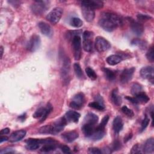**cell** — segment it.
I'll return each instance as SVG.
<instances>
[{"mask_svg":"<svg viewBox=\"0 0 154 154\" xmlns=\"http://www.w3.org/2000/svg\"><path fill=\"white\" fill-rule=\"evenodd\" d=\"M122 23V19L118 15L109 13L103 12L100 14L99 24L104 30L111 32L116 29Z\"/></svg>","mask_w":154,"mask_h":154,"instance_id":"1","label":"cell"},{"mask_svg":"<svg viewBox=\"0 0 154 154\" xmlns=\"http://www.w3.org/2000/svg\"><path fill=\"white\" fill-rule=\"evenodd\" d=\"M70 60L68 57H64L63 60V63L61 67V77L63 82L64 84H68L70 81Z\"/></svg>","mask_w":154,"mask_h":154,"instance_id":"2","label":"cell"},{"mask_svg":"<svg viewBox=\"0 0 154 154\" xmlns=\"http://www.w3.org/2000/svg\"><path fill=\"white\" fill-rule=\"evenodd\" d=\"M93 33L90 31H85L82 34V47L84 50L87 52H91L93 51Z\"/></svg>","mask_w":154,"mask_h":154,"instance_id":"3","label":"cell"},{"mask_svg":"<svg viewBox=\"0 0 154 154\" xmlns=\"http://www.w3.org/2000/svg\"><path fill=\"white\" fill-rule=\"evenodd\" d=\"M73 55L75 60H79L81 58V38L79 35H75L72 38Z\"/></svg>","mask_w":154,"mask_h":154,"instance_id":"4","label":"cell"},{"mask_svg":"<svg viewBox=\"0 0 154 154\" xmlns=\"http://www.w3.org/2000/svg\"><path fill=\"white\" fill-rule=\"evenodd\" d=\"M52 110V107L50 103H48L46 107H40L37 109L33 114V117L35 119L40 118V122H43L47 118L48 115Z\"/></svg>","mask_w":154,"mask_h":154,"instance_id":"5","label":"cell"},{"mask_svg":"<svg viewBox=\"0 0 154 154\" xmlns=\"http://www.w3.org/2000/svg\"><path fill=\"white\" fill-rule=\"evenodd\" d=\"M63 13V10L61 7H55L48 14L46 19L52 24H56L60 20Z\"/></svg>","mask_w":154,"mask_h":154,"instance_id":"6","label":"cell"},{"mask_svg":"<svg viewBox=\"0 0 154 154\" xmlns=\"http://www.w3.org/2000/svg\"><path fill=\"white\" fill-rule=\"evenodd\" d=\"M94 46L96 49L99 52H102L108 50L111 48V44L104 37L97 36L96 38Z\"/></svg>","mask_w":154,"mask_h":154,"instance_id":"7","label":"cell"},{"mask_svg":"<svg viewBox=\"0 0 154 154\" xmlns=\"http://www.w3.org/2000/svg\"><path fill=\"white\" fill-rule=\"evenodd\" d=\"M49 3V2L46 1H35L34 4L31 6V9L34 13L37 15H40L48 9Z\"/></svg>","mask_w":154,"mask_h":154,"instance_id":"8","label":"cell"},{"mask_svg":"<svg viewBox=\"0 0 154 154\" xmlns=\"http://www.w3.org/2000/svg\"><path fill=\"white\" fill-rule=\"evenodd\" d=\"M84 102L85 96L84 94L82 93H79L73 96L69 106L75 109H79L82 107Z\"/></svg>","mask_w":154,"mask_h":154,"instance_id":"9","label":"cell"},{"mask_svg":"<svg viewBox=\"0 0 154 154\" xmlns=\"http://www.w3.org/2000/svg\"><path fill=\"white\" fill-rule=\"evenodd\" d=\"M134 96L135 97H134L127 96L126 97V99L135 104L146 103H147L150 100V98L149 97V96L144 92H143V91L140 92V93L137 94Z\"/></svg>","mask_w":154,"mask_h":154,"instance_id":"10","label":"cell"},{"mask_svg":"<svg viewBox=\"0 0 154 154\" xmlns=\"http://www.w3.org/2000/svg\"><path fill=\"white\" fill-rule=\"evenodd\" d=\"M41 45V40L38 35H33L27 45V48L31 52H34L39 49Z\"/></svg>","mask_w":154,"mask_h":154,"instance_id":"11","label":"cell"},{"mask_svg":"<svg viewBox=\"0 0 154 154\" xmlns=\"http://www.w3.org/2000/svg\"><path fill=\"white\" fill-rule=\"evenodd\" d=\"M135 70V67H132L128 69H125L120 76V81L122 84H126L131 80L134 73Z\"/></svg>","mask_w":154,"mask_h":154,"instance_id":"12","label":"cell"},{"mask_svg":"<svg viewBox=\"0 0 154 154\" xmlns=\"http://www.w3.org/2000/svg\"><path fill=\"white\" fill-rule=\"evenodd\" d=\"M141 76L144 79H148L152 84L153 83L154 70L152 66H146L143 67L140 72Z\"/></svg>","mask_w":154,"mask_h":154,"instance_id":"13","label":"cell"},{"mask_svg":"<svg viewBox=\"0 0 154 154\" xmlns=\"http://www.w3.org/2000/svg\"><path fill=\"white\" fill-rule=\"evenodd\" d=\"M67 122L66 119L63 117L58 120H57L52 125V134L56 135L57 134L60 132L67 125Z\"/></svg>","mask_w":154,"mask_h":154,"instance_id":"14","label":"cell"},{"mask_svg":"<svg viewBox=\"0 0 154 154\" xmlns=\"http://www.w3.org/2000/svg\"><path fill=\"white\" fill-rule=\"evenodd\" d=\"M129 21L130 23V27L131 28L132 31L137 36H140L142 35L144 31V27L142 24L134 20L132 18L129 17Z\"/></svg>","mask_w":154,"mask_h":154,"instance_id":"15","label":"cell"},{"mask_svg":"<svg viewBox=\"0 0 154 154\" xmlns=\"http://www.w3.org/2000/svg\"><path fill=\"white\" fill-rule=\"evenodd\" d=\"M44 139H36V138H29L27 139L25 142L26 143V148L29 150H35L40 147V145L43 144Z\"/></svg>","mask_w":154,"mask_h":154,"instance_id":"16","label":"cell"},{"mask_svg":"<svg viewBox=\"0 0 154 154\" xmlns=\"http://www.w3.org/2000/svg\"><path fill=\"white\" fill-rule=\"evenodd\" d=\"M81 12L85 20L88 22L93 21L95 16L94 10L88 7L81 5Z\"/></svg>","mask_w":154,"mask_h":154,"instance_id":"17","label":"cell"},{"mask_svg":"<svg viewBox=\"0 0 154 154\" xmlns=\"http://www.w3.org/2000/svg\"><path fill=\"white\" fill-rule=\"evenodd\" d=\"M81 5L88 7L93 10L100 8L103 7V3L101 1L97 0H86L81 2Z\"/></svg>","mask_w":154,"mask_h":154,"instance_id":"18","label":"cell"},{"mask_svg":"<svg viewBox=\"0 0 154 154\" xmlns=\"http://www.w3.org/2000/svg\"><path fill=\"white\" fill-rule=\"evenodd\" d=\"M38 26L40 28L41 32L47 36V37H51L53 34V31L51 26L45 22H40L38 23Z\"/></svg>","mask_w":154,"mask_h":154,"instance_id":"19","label":"cell"},{"mask_svg":"<svg viewBox=\"0 0 154 154\" xmlns=\"http://www.w3.org/2000/svg\"><path fill=\"white\" fill-rule=\"evenodd\" d=\"M81 117V115L79 112L75 111H69L64 115V117L68 122H73V123H78V120Z\"/></svg>","mask_w":154,"mask_h":154,"instance_id":"20","label":"cell"},{"mask_svg":"<svg viewBox=\"0 0 154 154\" xmlns=\"http://www.w3.org/2000/svg\"><path fill=\"white\" fill-rule=\"evenodd\" d=\"M26 135V131L25 130H18L13 132L10 137L8 138V140L11 143H14L19 141L23 139Z\"/></svg>","mask_w":154,"mask_h":154,"instance_id":"21","label":"cell"},{"mask_svg":"<svg viewBox=\"0 0 154 154\" xmlns=\"http://www.w3.org/2000/svg\"><path fill=\"white\" fill-rule=\"evenodd\" d=\"M78 137H79V134L75 131L66 132L63 133L61 135V137L63 138V140L67 143H71V142L73 141Z\"/></svg>","mask_w":154,"mask_h":154,"instance_id":"22","label":"cell"},{"mask_svg":"<svg viewBox=\"0 0 154 154\" xmlns=\"http://www.w3.org/2000/svg\"><path fill=\"white\" fill-rule=\"evenodd\" d=\"M98 121V116L93 112H88L87 114H86L84 119V123L90 124L94 126L97 124Z\"/></svg>","mask_w":154,"mask_h":154,"instance_id":"23","label":"cell"},{"mask_svg":"<svg viewBox=\"0 0 154 154\" xmlns=\"http://www.w3.org/2000/svg\"><path fill=\"white\" fill-rule=\"evenodd\" d=\"M143 150L145 153H152L154 150V140L151 137L147 139L143 146Z\"/></svg>","mask_w":154,"mask_h":154,"instance_id":"24","label":"cell"},{"mask_svg":"<svg viewBox=\"0 0 154 154\" xmlns=\"http://www.w3.org/2000/svg\"><path fill=\"white\" fill-rule=\"evenodd\" d=\"M112 127L116 134H119L122 131L123 127V123L120 117L117 116L114 118L112 122Z\"/></svg>","mask_w":154,"mask_h":154,"instance_id":"25","label":"cell"},{"mask_svg":"<svg viewBox=\"0 0 154 154\" xmlns=\"http://www.w3.org/2000/svg\"><path fill=\"white\" fill-rule=\"evenodd\" d=\"M95 128L96 127L94 125L87 124V123H83V125L82 126V132L85 137H90L92 135V134H93Z\"/></svg>","mask_w":154,"mask_h":154,"instance_id":"26","label":"cell"},{"mask_svg":"<svg viewBox=\"0 0 154 154\" xmlns=\"http://www.w3.org/2000/svg\"><path fill=\"white\" fill-rule=\"evenodd\" d=\"M107 63L111 66H114L120 63L122 61V58L119 55H111L106 58Z\"/></svg>","mask_w":154,"mask_h":154,"instance_id":"27","label":"cell"},{"mask_svg":"<svg viewBox=\"0 0 154 154\" xmlns=\"http://www.w3.org/2000/svg\"><path fill=\"white\" fill-rule=\"evenodd\" d=\"M111 99L113 103L116 106H120L122 103V98L119 95L118 90L114 89L111 93Z\"/></svg>","mask_w":154,"mask_h":154,"instance_id":"28","label":"cell"},{"mask_svg":"<svg viewBox=\"0 0 154 154\" xmlns=\"http://www.w3.org/2000/svg\"><path fill=\"white\" fill-rule=\"evenodd\" d=\"M105 134V129H101L99 128H97V127L95 128L94 131L92 135L90 137V138L93 140H99L102 139Z\"/></svg>","mask_w":154,"mask_h":154,"instance_id":"29","label":"cell"},{"mask_svg":"<svg viewBox=\"0 0 154 154\" xmlns=\"http://www.w3.org/2000/svg\"><path fill=\"white\" fill-rule=\"evenodd\" d=\"M102 70H103V72L104 73V75L105 76V78L109 80V81H112V80H114L116 78V74L114 73V72L108 69V68H106V67H103L102 69Z\"/></svg>","mask_w":154,"mask_h":154,"instance_id":"30","label":"cell"},{"mask_svg":"<svg viewBox=\"0 0 154 154\" xmlns=\"http://www.w3.org/2000/svg\"><path fill=\"white\" fill-rule=\"evenodd\" d=\"M38 132L43 134H52V125H47L38 129Z\"/></svg>","mask_w":154,"mask_h":154,"instance_id":"31","label":"cell"},{"mask_svg":"<svg viewBox=\"0 0 154 154\" xmlns=\"http://www.w3.org/2000/svg\"><path fill=\"white\" fill-rule=\"evenodd\" d=\"M131 91L132 94L134 96H135L142 91V87L140 84L137 82H135L132 85Z\"/></svg>","mask_w":154,"mask_h":154,"instance_id":"32","label":"cell"},{"mask_svg":"<svg viewBox=\"0 0 154 154\" xmlns=\"http://www.w3.org/2000/svg\"><path fill=\"white\" fill-rule=\"evenodd\" d=\"M56 149V143H49L43 144L40 150L44 152H49L54 150Z\"/></svg>","mask_w":154,"mask_h":154,"instance_id":"33","label":"cell"},{"mask_svg":"<svg viewBox=\"0 0 154 154\" xmlns=\"http://www.w3.org/2000/svg\"><path fill=\"white\" fill-rule=\"evenodd\" d=\"M131 44L132 45L137 46L139 47L141 49H145L147 46V43L144 40H141L138 39V38L134 39L131 42Z\"/></svg>","mask_w":154,"mask_h":154,"instance_id":"34","label":"cell"},{"mask_svg":"<svg viewBox=\"0 0 154 154\" xmlns=\"http://www.w3.org/2000/svg\"><path fill=\"white\" fill-rule=\"evenodd\" d=\"M70 25L75 28H79L82 26L83 22L78 17H73L70 20Z\"/></svg>","mask_w":154,"mask_h":154,"instance_id":"35","label":"cell"},{"mask_svg":"<svg viewBox=\"0 0 154 154\" xmlns=\"http://www.w3.org/2000/svg\"><path fill=\"white\" fill-rule=\"evenodd\" d=\"M88 106L90 107H91L95 109L99 110V111H103L105 109V106L104 105L97 102V101H94L92 102H90L88 104Z\"/></svg>","mask_w":154,"mask_h":154,"instance_id":"36","label":"cell"},{"mask_svg":"<svg viewBox=\"0 0 154 154\" xmlns=\"http://www.w3.org/2000/svg\"><path fill=\"white\" fill-rule=\"evenodd\" d=\"M73 69L76 76L78 78H82L83 76V72L81 66L78 63H76L73 64Z\"/></svg>","mask_w":154,"mask_h":154,"instance_id":"37","label":"cell"},{"mask_svg":"<svg viewBox=\"0 0 154 154\" xmlns=\"http://www.w3.org/2000/svg\"><path fill=\"white\" fill-rule=\"evenodd\" d=\"M85 73L87 75L88 77L91 80H95L97 78V75L95 73L94 70L90 67H87L85 69Z\"/></svg>","mask_w":154,"mask_h":154,"instance_id":"38","label":"cell"},{"mask_svg":"<svg viewBox=\"0 0 154 154\" xmlns=\"http://www.w3.org/2000/svg\"><path fill=\"white\" fill-rule=\"evenodd\" d=\"M109 116H108V115L105 116L103 117V119H102L101 122L97 126V128H99V129H105V126H106V125L108 123V122L109 120Z\"/></svg>","mask_w":154,"mask_h":154,"instance_id":"39","label":"cell"},{"mask_svg":"<svg viewBox=\"0 0 154 154\" xmlns=\"http://www.w3.org/2000/svg\"><path fill=\"white\" fill-rule=\"evenodd\" d=\"M122 111L129 117H132L134 116L133 111L129 109L127 106H123L122 107Z\"/></svg>","mask_w":154,"mask_h":154,"instance_id":"40","label":"cell"},{"mask_svg":"<svg viewBox=\"0 0 154 154\" xmlns=\"http://www.w3.org/2000/svg\"><path fill=\"white\" fill-rule=\"evenodd\" d=\"M146 57L149 61L150 62H153L154 60V55H153V46L150 47L148 51L146 53Z\"/></svg>","mask_w":154,"mask_h":154,"instance_id":"41","label":"cell"},{"mask_svg":"<svg viewBox=\"0 0 154 154\" xmlns=\"http://www.w3.org/2000/svg\"><path fill=\"white\" fill-rule=\"evenodd\" d=\"M143 149L138 144H135L131 149V153H141Z\"/></svg>","mask_w":154,"mask_h":154,"instance_id":"42","label":"cell"},{"mask_svg":"<svg viewBox=\"0 0 154 154\" xmlns=\"http://www.w3.org/2000/svg\"><path fill=\"white\" fill-rule=\"evenodd\" d=\"M149 122H150L149 119L147 116H146L144 117V119L143 120L141 124V128H140L141 132L143 131L147 128V126H148V125L149 123Z\"/></svg>","mask_w":154,"mask_h":154,"instance_id":"43","label":"cell"},{"mask_svg":"<svg viewBox=\"0 0 154 154\" xmlns=\"http://www.w3.org/2000/svg\"><path fill=\"white\" fill-rule=\"evenodd\" d=\"M88 153L90 154H101L102 152L97 147H90L88 149Z\"/></svg>","mask_w":154,"mask_h":154,"instance_id":"44","label":"cell"},{"mask_svg":"<svg viewBox=\"0 0 154 154\" xmlns=\"http://www.w3.org/2000/svg\"><path fill=\"white\" fill-rule=\"evenodd\" d=\"M137 18L141 20H149L150 19H151L152 17L147 14H138L137 15Z\"/></svg>","mask_w":154,"mask_h":154,"instance_id":"45","label":"cell"},{"mask_svg":"<svg viewBox=\"0 0 154 154\" xmlns=\"http://www.w3.org/2000/svg\"><path fill=\"white\" fill-rule=\"evenodd\" d=\"M60 147L61 150L64 153H71L70 149L66 145H61Z\"/></svg>","mask_w":154,"mask_h":154,"instance_id":"46","label":"cell"},{"mask_svg":"<svg viewBox=\"0 0 154 154\" xmlns=\"http://www.w3.org/2000/svg\"><path fill=\"white\" fill-rule=\"evenodd\" d=\"M14 153V151L11 149V148H7V149H2L0 151V153L1 154H4V153Z\"/></svg>","mask_w":154,"mask_h":154,"instance_id":"47","label":"cell"},{"mask_svg":"<svg viewBox=\"0 0 154 154\" xmlns=\"http://www.w3.org/2000/svg\"><path fill=\"white\" fill-rule=\"evenodd\" d=\"M95 101H97V102H99V103H100L104 105L103 98H102V97L101 96H100V95H97V96H96V97H95Z\"/></svg>","mask_w":154,"mask_h":154,"instance_id":"48","label":"cell"},{"mask_svg":"<svg viewBox=\"0 0 154 154\" xmlns=\"http://www.w3.org/2000/svg\"><path fill=\"white\" fill-rule=\"evenodd\" d=\"M10 132V129L8 128H4V129H2L1 132H0V134L2 135H6V134H8V133Z\"/></svg>","mask_w":154,"mask_h":154,"instance_id":"49","label":"cell"},{"mask_svg":"<svg viewBox=\"0 0 154 154\" xmlns=\"http://www.w3.org/2000/svg\"><path fill=\"white\" fill-rule=\"evenodd\" d=\"M7 140H8V138L7 137H5V136L2 137V136H1V138H0V143H2V142L6 141Z\"/></svg>","mask_w":154,"mask_h":154,"instance_id":"50","label":"cell"},{"mask_svg":"<svg viewBox=\"0 0 154 154\" xmlns=\"http://www.w3.org/2000/svg\"><path fill=\"white\" fill-rule=\"evenodd\" d=\"M132 137V134H129V135H128L127 137H126L125 138V142H126L127 141L131 139V138Z\"/></svg>","mask_w":154,"mask_h":154,"instance_id":"51","label":"cell"},{"mask_svg":"<svg viewBox=\"0 0 154 154\" xmlns=\"http://www.w3.org/2000/svg\"><path fill=\"white\" fill-rule=\"evenodd\" d=\"M3 52H4V49L2 46H1V58L2 57V55H3Z\"/></svg>","mask_w":154,"mask_h":154,"instance_id":"52","label":"cell"}]
</instances>
